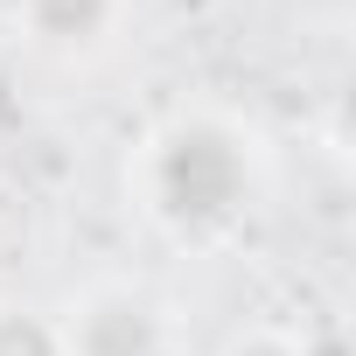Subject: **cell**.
I'll return each mask as SVG.
<instances>
[{"label": "cell", "instance_id": "3957f363", "mask_svg": "<svg viewBox=\"0 0 356 356\" xmlns=\"http://www.w3.org/2000/svg\"><path fill=\"white\" fill-rule=\"evenodd\" d=\"M15 29L35 56L84 63L126 29V0H15Z\"/></svg>", "mask_w": 356, "mask_h": 356}, {"label": "cell", "instance_id": "7a4b0ae2", "mask_svg": "<svg viewBox=\"0 0 356 356\" xmlns=\"http://www.w3.org/2000/svg\"><path fill=\"white\" fill-rule=\"evenodd\" d=\"M56 328H63V356H175L168 307L147 286H119V280L77 293V307Z\"/></svg>", "mask_w": 356, "mask_h": 356}, {"label": "cell", "instance_id": "277c9868", "mask_svg": "<svg viewBox=\"0 0 356 356\" xmlns=\"http://www.w3.org/2000/svg\"><path fill=\"white\" fill-rule=\"evenodd\" d=\"M0 356H63L56 314H42L29 300H0Z\"/></svg>", "mask_w": 356, "mask_h": 356}, {"label": "cell", "instance_id": "6da1fadb", "mask_svg": "<svg viewBox=\"0 0 356 356\" xmlns=\"http://www.w3.org/2000/svg\"><path fill=\"white\" fill-rule=\"evenodd\" d=\"M126 189L168 245L217 252L266 196V147L238 112L182 105L133 147Z\"/></svg>", "mask_w": 356, "mask_h": 356}, {"label": "cell", "instance_id": "5b68a950", "mask_svg": "<svg viewBox=\"0 0 356 356\" xmlns=\"http://www.w3.org/2000/svg\"><path fill=\"white\" fill-rule=\"evenodd\" d=\"M217 356H307V342H300L293 328L245 321V328H231V335H224V349H217Z\"/></svg>", "mask_w": 356, "mask_h": 356}]
</instances>
